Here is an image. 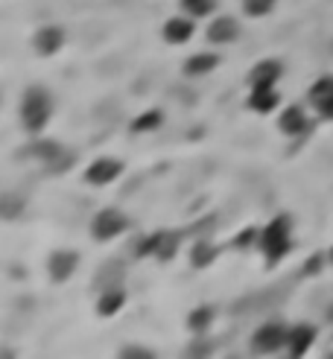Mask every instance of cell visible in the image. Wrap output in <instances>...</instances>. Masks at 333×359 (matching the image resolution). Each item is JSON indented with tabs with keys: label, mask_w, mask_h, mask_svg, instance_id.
I'll return each mask as SVG.
<instances>
[{
	"label": "cell",
	"mask_w": 333,
	"mask_h": 359,
	"mask_svg": "<svg viewBox=\"0 0 333 359\" xmlns=\"http://www.w3.org/2000/svg\"><path fill=\"white\" fill-rule=\"evenodd\" d=\"M193 266L196 269H205V266H211L214 263V257H216V249L211 243H199V245H193Z\"/></svg>",
	"instance_id": "obj_18"
},
{
	"label": "cell",
	"mask_w": 333,
	"mask_h": 359,
	"mask_svg": "<svg viewBox=\"0 0 333 359\" xmlns=\"http://www.w3.org/2000/svg\"><path fill=\"white\" fill-rule=\"evenodd\" d=\"M179 249V234H155V257H161V260H170L172 254H176Z\"/></svg>",
	"instance_id": "obj_16"
},
{
	"label": "cell",
	"mask_w": 333,
	"mask_h": 359,
	"mask_svg": "<svg viewBox=\"0 0 333 359\" xmlns=\"http://www.w3.org/2000/svg\"><path fill=\"white\" fill-rule=\"evenodd\" d=\"M330 257H333V254H330Z\"/></svg>",
	"instance_id": "obj_25"
},
{
	"label": "cell",
	"mask_w": 333,
	"mask_h": 359,
	"mask_svg": "<svg viewBox=\"0 0 333 359\" xmlns=\"http://www.w3.org/2000/svg\"><path fill=\"white\" fill-rule=\"evenodd\" d=\"M77 263H79V257L73 252H56L50 260H47V269H50V278L56 283H61V280H68L73 271H77Z\"/></svg>",
	"instance_id": "obj_6"
},
{
	"label": "cell",
	"mask_w": 333,
	"mask_h": 359,
	"mask_svg": "<svg viewBox=\"0 0 333 359\" xmlns=\"http://www.w3.org/2000/svg\"><path fill=\"white\" fill-rule=\"evenodd\" d=\"M313 339H316V330H313L310 325L295 327V330L290 333V339H287V345H290V353H292V356H301V353H307V348H310V345H313Z\"/></svg>",
	"instance_id": "obj_10"
},
{
	"label": "cell",
	"mask_w": 333,
	"mask_h": 359,
	"mask_svg": "<svg viewBox=\"0 0 333 359\" xmlns=\"http://www.w3.org/2000/svg\"><path fill=\"white\" fill-rule=\"evenodd\" d=\"M120 172H123L120 161H114V158H100V161H94V164L88 167L85 178H88V184H94V187H103V184L114 181Z\"/></svg>",
	"instance_id": "obj_4"
},
{
	"label": "cell",
	"mask_w": 333,
	"mask_h": 359,
	"mask_svg": "<svg viewBox=\"0 0 333 359\" xmlns=\"http://www.w3.org/2000/svg\"><path fill=\"white\" fill-rule=\"evenodd\" d=\"M123 301H126V295H123L120 289H111V292H105L103 298H100L97 309H100V316H114L117 309L123 307Z\"/></svg>",
	"instance_id": "obj_17"
},
{
	"label": "cell",
	"mask_w": 333,
	"mask_h": 359,
	"mask_svg": "<svg viewBox=\"0 0 333 359\" xmlns=\"http://www.w3.org/2000/svg\"><path fill=\"white\" fill-rule=\"evenodd\" d=\"M208 39L214 44H225V41H234L237 39V23L231 18H216L211 27H208Z\"/></svg>",
	"instance_id": "obj_11"
},
{
	"label": "cell",
	"mask_w": 333,
	"mask_h": 359,
	"mask_svg": "<svg viewBox=\"0 0 333 359\" xmlns=\"http://www.w3.org/2000/svg\"><path fill=\"white\" fill-rule=\"evenodd\" d=\"M310 103L319 108V114H322V117L333 120V79H322V82L313 85Z\"/></svg>",
	"instance_id": "obj_7"
},
{
	"label": "cell",
	"mask_w": 333,
	"mask_h": 359,
	"mask_svg": "<svg viewBox=\"0 0 333 359\" xmlns=\"http://www.w3.org/2000/svg\"><path fill=\"white\" fill-rule=\"evenodd\" d=\"M249 105L254 111H272L278 105V94L272 85H254L252 88V96H249Z\"/></svg>",
	"instance_id": "obj_9"
},
{
	"label": "cell",
	"mask_w": 333,
	"mask_h": 359,
	"mask_svg": "<svg viewBox=\"0 0 333 359\" xmlns=\"http://www.w3.org/2000/svg\"><path fill=\"white\" fill-rule=\"evenodd\" d=\"M126 225H129V222H126V216H123L120 210L105 207V210H100V214L94 216L91 231H94L97 240H111V237H117V234L126 231Z\"/></svg>",
	"instance_id": "obj_3"
},
{
	"label": "cell",
	"mask_w": 333,
	"mask_h": 359,
	"mask_svg": "<svg viewBox=\"0 0 333 359\" xmlns=\"http://www.w3.org/2000/svg\"><path fill=\"white\" fill-rule=\"evenodd\" d=\"M193 356H202V353H208V345H196V348L190 351Z\"/></svg>",
	"instance_id": "obj_24"
},
{
	"label": "cell",
	"mask_w": 333,
	"mask_h": 359,
	"mask_svg": "<svg viewBox=\"0 0 333 359\" xmlns=\"http://www.w3.org/2000/svg\"><path fill=\"white\" fill-rule=\"evenodd\" d=\"M283 339H287V330H283L281 325H263L261 330H257V336H254V351H261V353H272L278 351Z\"/></svg>",
	"instance_id": "obj_5"
},
{
	"label": "cell",
	"mask_w": 333,
	"mask_h": 359,
	"mask_svg": "<svg viewBox=\"0 0 333 359\" xmlns=\"http://www.w3.org/2000/svg\"><path fill=\"white\" fill-rule=\"evenodd\" d=\"M61 41H65V35H61L59 27H44V30H39V35H35V50H39L41 56H53L61 47Z\"/></svg>",
	"instance_id": "obj_8"
},
{
	"label": "cell",
	"mask_w": 333,
	"mask_h": 359,
	"mask_svg": "<svg viewBox=\"0 0 333 359\" xmlns=\"http://www.w3.org/2000/svg\"><path fill=\"white\" fill-rule=\"evenodd\" d=\"M181 9L193 18H205L214 12V0H181Z\"/></svg>",
	"instance_id": "obj_19"
},
{
	"label": "cell",
	"mask_w": 333,
	"mask_h": 359,
	"mask_svg": "<svg viewBox=\"0 0 333 359\" xmlns=\"http://www.w3.org/2000/svg\"><path fill=\"white\" fill-rule=\"evenodd\" d=\"M278 126H281V132H287V134H299V132H304V126H307L304 111H301V108H287V111L281 114Z\"/></svg>",
	"instance_id": "obj_13"
},
{
	"label": "cell",
	"mask_w": 333,
	"mask_h": 359,
	"mask_svg": "<svg viewBox=\"0 0 333 359\" xmlns=\"http://www.w3.org/2000/svg\"><path fill=\"white\" fill-rule=\"evenodd\" d=\"M193 35V23L190 21H184V18H172L164 23V39L170 44H184Z\"/></svg>",
	"instance_id": "obj_12"
},
{
	"label": "cell",
	"mask_w": 333,
	"mask_h": 359,
	"mask_svg": "<svg viewBox=\"0 0 333 359\" xmlns=\"http://www.w3.org/2000/svg\"><path fill=\"white\" fill-rule=\"evenodd\" d=\"M50 111H53V103H50V94L44 88H30L23 94V103H21V123L23 129L30 132H41L50 120Z\"/></svg>",
	"instance_id": "obj_1"
},
{
	"label": "cell",
	"mask_w": 333,
	"mask_h": 359,
	"mask_svg": "<svg viewBox=\"0 0 333 359\" xmlns=\"http://www.w3.org/2000/svg\"><path fill=\"white\" fill-rule=\"evenodd\" d=\"M269 6H272V0H249L245 12H249V15H266Z\"/></svg>",
	"instance_id": "obj_22"
},
{
	"label": "cell",
	"mask_w": 333,
	"mask_h": 359,
	"mask_svg": "<svg viewBox=\"0 0 333 359\" xmlns=\"http://www.w3.org/2000/svg\"><path fill=\"white\" fill-rule=\"evenodd\" d=\"M281 76V65L278 61H261L252 73V88L254 85H275V79Z\"/></svg>",
	"instance_id": "obj_14"
},
{
	"label": "cell",
	"mask_w": 333,
	"mask_h": 359,
	"mask_svg": "<svg viewBox=\"0 0 333 359\" xmlns=\"http://www.w3.org/2000/svg\"><path fill=\"white\" fill-rule=\"evenodd\" d=\"M219 65V59L214 53H202V56H193L188 59V65H184V73H190V76H202V73L214 70Z\"/></svg>",
	"instance_id": "obj_15"
},
{
	"label": "cell",
	"mask_w": 333,
	"mask_h": 359,
	"mask_svg": "<svg viewBox=\"0 0 333 359\" xmlns=\"http://www.w3.org/2000/svg\"><path fill=\"white\" fill-rule=\"evenodd\" d=\"M120 356H150V351H141V348H126Z\"/></svg>",
	"instance_id": "obj_23"
},
{
	"label": "cell",
	"mask_w": 333,
	"mask_h": 359,
	"mask_svg": "<svg viewBox=\"0 0 333 359\" xmlns=\"http://www.w3.org/2000/svg\"><path fill=\"white\" fill-rule=\"evenodd\" d=\"M211 318H214V309H211V307H199V309H196V313L190 316V330L202 333L205 327H211Z\"/></svg>",
	"instance_id": "obj_21"
},
{
	"label": "cell",
	"mask_w": 333,
	"mask_h": 359,
	"mask_svg": "<svg viewBox=\"0 0 333 359\" xmlns=\"http://www.w3.org/2000/svg\"><path fill=\"white\" fill-rule=\"evenodd\" d=\"M161 126V111H146L143 117H138L132 123V132H150Z\"/></svg>",
	"instance_id": "obj_20"
},
{
	"label": "cell",
	"mask_w": 333,
	"mask_h": 359,
	"mask_svg": "<svg viewBox=\"0 0 333 359\" xmlns=\"http://www.w3.org/2000/svg\"><path fill=\"white\" fill-rule=\"evenodd\" d=\"M261 249L266 252L269 263H278L290 252V216H278L269 222L266 231L261 234Z\"/></svg>",
	"instance_id": "obj_2"
}]
</instances>
